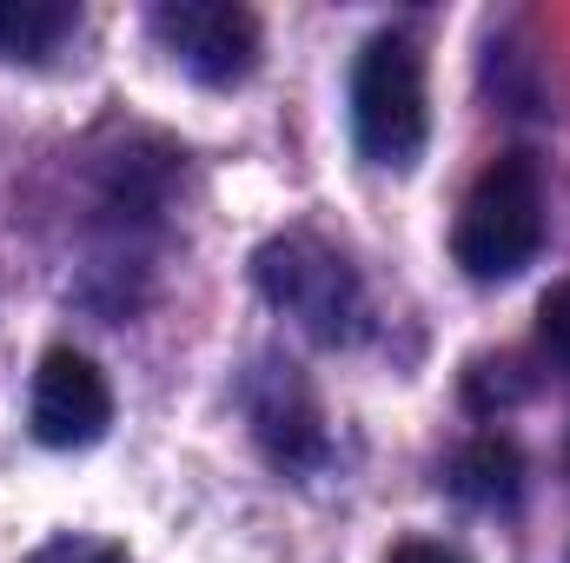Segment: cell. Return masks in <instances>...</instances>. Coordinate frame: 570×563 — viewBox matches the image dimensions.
<instances>
[{
  "label": "cell",
  "mask_w": 570,
  "mask_h": 563,
  "mask_svg": "<svg viewBox=\"0 0 570 563\" xmlns=\"http://www.w3.org/2000/svg\"><path fill=\"white\" fill-rule=\"evenodd\" d=\"M544 246V172L531 152H504L478 172V186L464 192L451 253L464 266V279L498 285L518 279Z\"/></svg>",
  "instance_id": "obj_1"
},
{
  "label": "cell",
  "mask_w": 570,
  "mask_h": 563,
  "mask_svg": "<svg viewBox=\"0 0 570 563\" xmlns=\"http://www.w3.org/2000/svg\"><path fill=\"white\" fill-rule=\"evenodd\" d=\"M352 134L372 166L412 172L431 140V107H425V53L405 33L365 40L352 67Z\"/></svg>",
  "instance_id": "obj_2"
},
{
  "label": "cell",
  "mask_w": 570,
  "mask_h": 563,
  "mask_svg": "<svg viewBox=\"0 0 570 563\" xmlns=\"http://www.w3.org/2000/svg\"><path fill=\"white\" fill-rule=\"evenodd\" d=\"M253 279L318 345H352L365 332V285L352 273V259L338 246H325L318 233H279V239H266L259 259H253Z\"/></svg>",
  "instance_id": "obj_3"
},
{
  "label": "cell",
  "mask_w": 570,
  "mask_h": 563,
  "mask_svg": "<svg viewBox=\"0 0 570 563\" xmlns=\"http://www.w3.org/2000/svg\"><path fill=\"white\" fill-rule=\"evenodd\" d=\"M153 33L206 87H233L259 67V20L233 0H166L153 7Z\"/></svg>",
  "instance_id": "obj_4"
},
{
  "label": "cell",
  "mask_w": 570,
  "mask_h": 563,
  "mask_svg": "<svg viewBox=\"0 0 570 563\" xmlns=\"http://www.w3.org/2000/svg\"><path fill=\"white\" fill-rule=\"evenodd\" d=\"M27 424L47 451H87L107 437L114 424V385L107 372L73 352V345H53L33 372V398H27Z\"/></svg>",
  "instance_id": "obj_5"
},
{
  "label": "cell",
  "mask_w": 570,
  "mask_h": 563,
  "mask_svg": "<svg viewBox=\"0 0 570 563\" xmlns=\"http://www.w3.org/2000/svg\"><path fill=\"white\" fill-rule=\"evenodd\" d=\"M253 424H259V444L273 451V464H285V471H305V464L325 457L318 405H312V392L292 378V365L273 372V378L253 392Z\"/></svg>",
  "instance_id": "obj_6"
},
{
  "label": "cell",
  "mask_w": 570,
  "mask_h": 563,
  "mask_svg": "<svg viewBox=\"0 0 570 563\" xmlns=\"http://www.w3.org/2000/svg\"><path fill=\"white\" fill-rule=\"evenodd\" d=\"M451 491L471 497V504H511V497L524 491V457H518V444L498 437V431L471 437V444L451 457Z\"/></svg>",
  "instance_id": "obj_7"
},
{
  "label": "cell",
  "mask_w": 570,
  "mask_h": 563,
  "mask_svg": "<svg viewBox=\"0 0 570 563\" xmlns=\"http://www.w3.org/2000/svg\"><path fill=\"white\" fill-rule=\"evenodd\" d=\"M80 27L73 0H0V53L7 60H47Z\"/></svg>",
  "instance_id": "obj_8"
},
{
  "label": "cell",
  "mask_w": 570,
  "mask_h": 563,
  "mask_svg": "<svg viewBox=\"0 0 570 563\" xmlns=\"http://www.w3.org/2000/svg\"><path fill=\"white\" fill-rule=\"evenodd\" d=\"M538 338H544V352L570 372V279L544 292V305H538Z\"/></svg>",
  "instance_id": "obj_9"
},
{
  "label": "cell",
  "mask_w": 570,
  "mask_h": 563,
  "mask_svg": "<svg viewBox=\"0 0 570 563\" xmlns=\"http://www.w3.org/2000/svg\"><path fill=\"white\" fill-rule=\"evenodd\" d=\"M27 563H127V551L107 544V537H73V531H67V537H47Z\"/></svg>",
  "instance_id": "obj_10"
},
{
  "label": "cell",
  "mask_w": 570,
  "mask_h": 563,
  "mask_svg": "<svg viewBox=\"0 0 570 563\" xmlns=\"http://www.w3.org/2000/svg\"><path fill=\"white\" fill-rule=\"evenodd\" d=\"M385 563H464L458 551H444V544H425V537H412V544H399Z\"/></svg>",
  "instance_id": "obj_11"
}]
</instances>
